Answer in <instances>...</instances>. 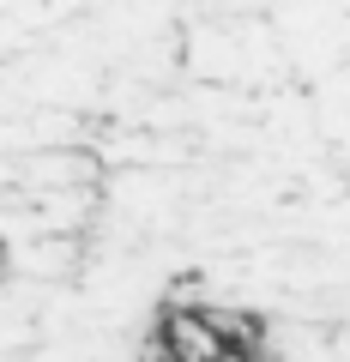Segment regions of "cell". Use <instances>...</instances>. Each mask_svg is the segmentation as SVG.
Here are the masks:
<instances>
[{"mask_svg": "<svg viewBox=\"0 0 350 362\" xmlns=\"http://www.w3.org/2000/svg\"><path fill=\"white\" fill-rule=\"evenodd\" d=\"M230 338H259V326L247 314L182 308V302H169L157 314V350H163V362H218Z\"/></svg>", "mask_w": 350, "mask_h": 362, "instance_id": "6da1fadb", "label": "cell"}]
</instances>
